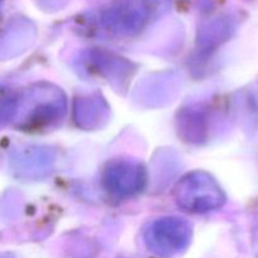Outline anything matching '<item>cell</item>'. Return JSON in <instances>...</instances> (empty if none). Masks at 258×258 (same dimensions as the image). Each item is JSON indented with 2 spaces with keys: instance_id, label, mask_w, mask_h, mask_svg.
Segmentation results:
<instances>
[{
  "instance_id": "cell-1",
  "label": "cell",
  "mask_w": 258,
  "mask_h": 258,
  "mask_svg": "<svg viewBox=\"0 0 258 258\" xmlns=\"http://www.w3.org/2000/svg\"><path fill=\"white\" fill-rule=\"evenodd\" d=\"M66 112L62 91L49 85H37L18 97L14 117L28 128H40L57 122Z\"/></svg>"
},
{
  "instance_id": "cell-2",
  "label": "cell",
  "mask_w": 258,
  "mask_h": 258,
  "mask_svg": "<svg viewBox=\"0 0 258 258\" xmlns=\"http://www.w3.org/2000/svg\"><path fill=\"white\" fill-rule=\"evenodd\" d=\"M174 198L181 209L207 213L226 203V194L211 174L202 170L185 174L174 188Z\"/></svg>"
},
{
  "instance_id": "cell-3",
  "label": "cell",
  "mask_w": 258,
  "mask_h": 258,
  "mask_svg": "<svg viewBox=\"0 0 258 258\" xmlns=\"http://www.w3.org/2000/svg\"><path fill=\"white\" fill-rule=\"evenodd\" d=\"M163 0H116L102 12L101 22L116 35L140 33L159 12Z\"/></svg>"
},
{
  "instance_id": "cell-4",
  "label": "cell",
  "mask_w": 258,
  "mask_h": 258,
  "mask_svg": "<svg viewBox=\"0 0 258 258\" xmlns=\"http://www.w3.org/2000/svg\"><path fill=\"white\" fill-rule=\"evenodd\" d=\"M191 239V227L185 219L164 217L151 222L144 233L146 247L160 257H174L188 248Z\"/></svg>"
},
{
  "instance_id": "cell-5",
  "label": "cell",
  "mask_w": 258,
  "mask_h": 258,
  "mask_svg": "<svg viewBox=\"0 0 258 258\" xmlns=\"http://www.w3.org/2000/svg\"><path fill=\"white\" fill-rule=\"evenodd\" d=\"M146 180L145 168L134 160L110 161L102 174L103 188L116 198H127L140 193Z\"/></svg>"
},
{
  "instance_id": "cell-6",
  "label": "cell",
  "mask_w": 258,
  "mask_h": 258,
  "mask_svg": "<svg viewBox=\"0 0 258 258\" xmlns=\"http://www.w3.org/2000/svg\"><path fill=\"white\" fill-rule=\"evenodd\" d=\"M108 107L98 96H87L76 101V122L83 128H93L100 126L107 116Z\"/></svg>"
},
{
  "instance_id": "cell-7",
  "label": "cell",
  "mask_w": 258,
  "mask_h": 258,
  "mask_svg": "<svg viewBox=\"0 0 258 258\" xmlns=\"http://www.w3.org/2000/svg\"><path fill=\"white\" fill-rule=\"evenodd\" d=\"M52 160L48 149L28 148L18 154L14 163L17 164L15 169L24 173L27 176H30L32 174H34V176H39L40 173L49 169Z\"/></svg>"
},
{
  "instance_id": "cell-8",
  "label": "cell",
  "mask_w": 258,
  "mask_h": 258,
  "mask_svg": "<svg viewBox=\"0 0 258 258\" xmlns=\"http://www.w3.org/2000/svg\"><path fill=\"white\" fill-rule=\"evenodd\" d=\"M18 97H14L7 88L0 87V121L12 120L17 108Z\"/></svg>"
},
{
  "instance_id": "cell-9",
  "label": "cell",
  "mask_w": 258,
  "mask_h": 258,
  "mask_svg": "<svg viewBox=\"0 0 258 258\" xmlns=\"http://www.w3.org/2000/svg\"><path fill=\"white\" fill-rule=\"evenodd\" d=\"M3 2V0H0V3H2Z\"/></svg>"
}]
</instances>
